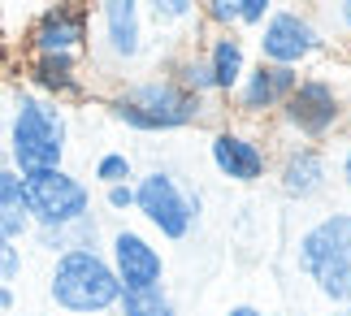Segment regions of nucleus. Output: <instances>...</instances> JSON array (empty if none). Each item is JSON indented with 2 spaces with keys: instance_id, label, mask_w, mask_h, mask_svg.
<instances>
[{
  "instance_id": "f257e3e1",
  "label": "nucleus",
  "mask_w": 351,
  "mask_h": 316,
  "mask_svg": "<svg viewBox=\"0 0 351 316\" xmlns=\"http://www.w3.org/2000/svg\"><path fill=\"white\" fill-rule=\"evenodd\" d=\"M5 156L9 169H61L70 156V113L61 100H48L31 87H13L5 108Z\"/></svg>"
},
{
  "instance_id": "f03ea898",
  "label": "nucleus",
  "mask_w": 351,
  "mask_h": 316,
  "mask_svg": "<svg viewBox=\"0 0 351 316\" xmlns=\"http://www.w3.org/2000/svg\"><path fill=\"white\" fill-rule=\"evenodd\" d=\"M109 117L121 121L126 130L139 134H160V130H186V126H204L213 100H195L182 87H173L169 74H152V78H134L126 82L117 95L104 100Z\"/></svg>"
},
{
  "instance_id": "7ed1b4c3",
  "label": "nucleus",
  "mask_w": 351,
  "mask_h": 316,
  "mask_svg": "<svg viewBox=\"0 0 351 316\" xmlns=\"http://www.w3.org/2000/svg\"><path fill=\"white\" fill-rule=\"evenodd\" d=\"M295 269L334 308H351V208L313 221L295 243Z\"/></svg>"
},
{
  "instance_id": "20e7f679",
  "label": "nucleus",
  "mask_w": 351,
  "mask_h": 316,
  "mask_svg": "<svg viewBox=\"0 0 351 316\" xmlns=\"http://www.w3.org/2000/svg\"><path fill=\"white\" fill-rule=\"evenodd\" d=\"M48 299L70 316H109L121 299V282L104 252H65L52 256Z\"/></svg>"
},
{
  "instance_id": "39448f33",
  "label": "nucleus",
  "mask_w": 351,
  "mask_h": 316,
  "mask_svg": "<svg viewBox=\"0 0 351 316\" xmlns=\"http://www.w3.org/2000/svg\"><path fill=\"white\" fill-rule=\"evenodd\" d=\"M282 121V130L291 134L295 143H321L330 139V134L343 130L347 121V95L334 78L326 74H300L295 82V91L287 95V104L274 113Z\"/></svg>"
},
{
  "instance_id": "423d86ee",
  "label": "nucleus",
  "mask_w": 351,
  "mask_h": 316,
  "mask_svg": "<svg viewBox=\"0 0 351 316\" xmlns=\"http://www.w3.org/2000/svg\"><path fill=\"white\" fill-rule=\"evenodd\" d=\"M199 208H204V195H199V191H186L169 169H147V173L134 178V212H139L160 239L182 243L195 230Z\"/></svg>"
},
{
  "instance_id": "0eeeda50",
  "label": "nucleus",
  "mask_w": 351,
  "mask_h": 316,
  "mask_svg": "<svg viewBox=\"0 0 351 316\" xmlns=\"http://www.w3.org/2000/svg\"><path fill=\"white\" fill-rule=\"evenodd\" d=\"M256 52L269 65H291L300 70L313 57L326 52V31L308 18L304 9H274L269 18L256 26Z\"/></svg>"
},
{
  "instance_id": "6e6552de",
  "label": "nucleus",
  "mask_w": 351,
  "mask_h": 316,
  "mask_svg": "<svg viewBox=\"0 0 351 316\" xmlns=\"http://www.w3.org/2000/svg\"><path fill=\"white\" fill-rule=\"evenodd\" d=\"M22 186H26V208H31L35 226H70L91 212V186L65 165L61 169L22 173Z\"/></svg>"
},
{
  "instance_id": "1a4fd4ad",
  "label": "nucleus",
  "mask_w": 351,
  "mask_h": 316,
  "mask_svg": "<svg viewBox=\"0 0 351 316\" xmlns=\"http://www.w3.org/2000/svg\"><path fill=\"white\" fill-rule=\"evenodd\" d=\"M143 0H96V61L126 65L147 57V26Z\"/></svg>"
},
{
  "instance_id": "9d476101",
  "label": "nucleus",
  "mask_w": 351,
  "mask_h": 316,
  "mask_svg": "<svg viewBox=\"0 0 351 316\" xmlns=\"http://www.w3.org/2000/svg\"><path fill=\"white\" fill-rule=\"evenodd\" d=\"M31 57H87L91 52V5L83 0H57L35 18L26 35Z\"/></svg>"
},
{
  "instance_id": "9b49d317",
  "label": "nucleus",
  "mask_w": 351,
  "mask_h": 316,
  "mask_svg": "<svg viewBox=\"0 0 351 316\" xmlns=\"http://www.w3.org/2000/svg\"><path fill=\"white\" fill-rule=\"evenodd\" d=\"M104 256L117 273L121 291H147V286H165V256L160 247L139 234L130 226H117L109 239H104Z\"/></svg>"
},
{
  "instance_id": "f8f14e48",
  "label": "nucleus",
  "mask_w": 351,
  "mask_h": 316,
  "mask_svg": "<svg viewBox=\"0 0 351 316\" xmlns=\"http://www.w3.org/2000/svg\"><path fill=\"white\" fill-rule=\"evenodd\" d=\"M208 156H213V169L221 178H230L239 186H252L274 169V156L269 147L256 139V134L239 130V126H213L208 134Z\"/></svg>"
},
{
  "instance_id": "ddd939ff",
  "label": "nucleus",
  "mask_w": 351,
  "mask_h": 316,
  "mask_svg": "<svg viewBox=\"0 0 351 316\" xmlns=\"http://www.w3.org/2000/svg\"><path fill=\"white\" fill-rule=\"evenodd\" d=\"M295 82H300V70L256 61V65H247L243 82L234 87L230 104H234V113H243V117H274L278 108L287 104V95L295 91Z\"/></svg>"
},
{
  "instance_id": "4468645a",
  "label": "nucleus",
  "mask_w": 351,
  "mask_h": 316,
  "mask_svg": "<svg viewBox=\"0 0 351 316\" xmlns=\"http://www.w3.org/2000/svg\"><path fill=\"white\" fill-rule=\"evenodd\" d=\"M274 178L282 186V195L287 199H317L321 191L330 186V156L321 152L313 143H291L282 147V156L274 165Z\"/></svg>"
},
{
  "instance_id": "2eb2a0df",
  "label": "nucleus",
  "mask_w": 351,
  "mask_h": 316,
  "mask_svg": "<svg viewBox=\"0 0 351 316\" xmlns=\"http://www.w3.org/2000/svg\"><path fill=\"white\" fill-rule=\"evenodd\" d=\"M204 61H208V74H213V91H217V100H230L234 87L243 82L247 74V39L239 31H213L204 39Z\"/></svg>"
},
{
  "instance_id": "dca6fc26",
  "label": "nucleus",
  "mask_w": 351,
  "mask_h": 316,
  "mask_svg": "<svg viewBox=\"0 0 351 316\" xmlns=\"http://www.w3.org/2000/svg\"><path fill=\"white\" fill-rule=\"evenodd\" d=\"M26 87L48 100L83 95V57H26Z\"/></svg>"
},
{
  "instance_id": "f3484780",
  "label": "nucleus",
  "mask_w": 351,
  "mask_h": 316,
  "mask_svg": "<svg viewBox=\"0 0 351 316\" xmlns=\"http://www.w3.org/2000/svg\"><path fill=\"white\" fill-rule=\"evenodd\" d=\"M31 243L39 247L44 256H65V252H104V230H100V217L87 212L70 226H35L31 230Z\"/></svg>"
},
{
  "instance_id": "a211bd4d",
  "label": "nucleus",
  "mask_w": 351,
  "mask_h": 316,
  "mask_svg": "<svg viewBox=\"0 0 351 316\" xmlns=\"http://www.w3.org/2000/svg\"><path fill=\"white\" fill-rule=\"evenodd\" d=\"M31 208H26V186H22V173L0 165V239L5 243H22L31 239Z\"/></svg>"
},
{
  "instance_id": "6ab92c4d",
  "label": "nucleus",
  "mask_w": 351,
  "mask_h": 316,
  "mask_svg": "<svg viewBox=\"0 0 351 316\" xmlns=\"http://www.w3.org/2000/svg\"><path fill=\"white\" fill-rule=\"evenodd\" d=\"M169 82H173V87H182L186 95H195V100H217L208 61H204V52H199V48H182L178 57L169 61Z\"/></svg>"
},
{
  "instance_id": "aec40b11",
  "label": "nucleus",
  "mask_w": 351,
  "mask_h": 316,
  "mask_svg": "<svg viewBox=\"0 0 351 316\" xmlns=\"http://www.w3.org/2000/svg\"><path fill=\"white\" fill-rule=\"evenodd\" d=\"M143 18H152L156 31H191L199 22L195 0H143Z\"/></svg>"
},
{
  "instance_id": "412c9836",
  "label": "nucleus",
  "mask_w": 351,
  "mask_h": 316,
  "mask_svg": "<svg viewBox=\"0 0 351 316\" xmlns=\"http://www.w3.org/2000/svg\"><path fill=\"white\" fill-rule=\"evenodd\" d=\"M117 316H178L173 299L165 286H147V291H121L117 299Z\"/></svg>"
},
{
  "instance_id": "4be33fe9",
  "label": "nucleus",
  "mask_w": 351,
  "mask_h": 316,
  "mask_svg": "<svg viewBox=\"0 0 351 316\" xmlns=\"http://www.w3.org/2000/svg\"><path fill=\"white\" fill-rule=\"evenodd\" d=\"M91 178H96L100 186H117V182H134L139 173H134V160H130L126 152H100Z\"/></svg>"
},
{
  "instance_id": "5701e85b",
  "label": "nucleus",
  "mask_w": 351,
  "mask_h": 316,
  "mask_svg": "<svg viewBox=\"0 0 351 316\" xmlns=\"http://www.w3.org/2000/svg\"><path fill=\"white\" fill-rule=\"evenodd\" d=\"M199 26L208 31H239V0H195Z\"/></svg>"
},
{
  "instance_id": "b1692460",
  "label": "nucleus",
  "mask_w": 351,
  "mask_h": 316,
  "mask_svg": "<svg viewBox=\"0 0 351 316\" xmlns=\"http://www.w3.org/2000/svg\"><path fill=\"white\" fill-rule=\"evenodd\" d=\"M22 278V243L0 239V286H13Z\"/></svg>"
},
{
  "instance_id": "393cba45",
  "label": "nucleus",
  "mask_w": 351,
  "mask_h": 316,
  "mask_svg": "<svg viewBox=\"0 0 351 316\" xmlns=\"http://www.w3.org/2000/svg\"><path fill=\"white\" fill-rule=\"evenodd\" d=\"M274 9H278V0H239V26L243 31H256Z\"/></svg>"
},
{
  "instance_id": "a878e982",
  "label": "nucleus",
  "mask_w": 351,
  "mask_h": 316,
  "mask_svg": "<svg viewBox=\"0 0 351 316\" xmlns=\"http://www.w3.org/2000/svg\"><path fill=\"white\" fill-rule=\"evenodd\" d=\"M104 204L113 212H134V182H117V186H104Z\"/></svg>"
},
{
  "instance_id": "bb28decb",
  "label": "nucleus",
  "mask_w": 351,
  "mask_h": 316,
  "mask_svg": "<svg viewBox=\"0 0 351 316\" xmlns=\"http://www.w3.org/2000/svg\"><path fill=\"white\" fill-rule=\"evenodd\" d=\"M330 9L339 13V26H343V35L351 39V0H330Z\"/></svg>"
},
{
  "instance_id": "cd10ccee",
  "label": "nucleus",
  "mask_w": 351,
  "mask_h": 316,
  "mask_svg": "<svg viewBox=\"0 0 351 316\" xmlns=\"http://www.w3.org/2000/svg\"><path fill=\"white\" fill-rule=\"evenodd\" d=\"M226 316H278V312H265L256 304H234V308H226Z\"/></svg>"
},
{
  "instance_id": "c85d7f7f",
  "label": "nucleus",
  "mask_w": 351,
  "mask_h": 316,
  "mask_svg": "<svg viewBox=\"0 0 351 316\" xmlns=\"http://www.w3.org/2000/svg\"><path fill=\"white\" fill-rule=\"evenodd\" d=\"M18 304V295H13V286H0V312H13Z\"/></svg>"
},
{
  "instance_id": "c756f323",
  "label": "nucleus",
  "mask_w": 351,
  "mask_h": 316,
  "mask_svg": "<svg viewBox=\"0 0 351 316\" xmlns=\"http://www.w3.org/2000/svg\"><path fill=\"white\" fill-rule=\"evenodd\" d=\"M343 182H347V186H351V143H347V147H343Z\"/></svg>"
},
{
  "instance_id": "7c9ffc66",
  "label": "nucleus",
  "mask_w": 351,
  "mask_h": 316,
  "mask_svg": "<svg viewBox=\"0 0 351 316\" xmlns=\"http://www.w3.org/2000/svg\"><path fill=\"white\" fill-rule=\"evenodd\" d=\"M0 147H5V104H0Z\"/></svg>"
},
{
  "instance_id": "2f4dec72",
  "label": "nucleus",
  "mask_w": 351,
  "mask_h": 316,
  "mask_svg": "<svg viewBox=\"0 0 351 316\" xmlns=\"http://www.w3.org/2000/svg\"><path fill=\"white\" fill-rule=\"evenodd\" d=\"M330 316H351V308H334V312H330Z\"/></svg>"
},
{
  "instance_id": "473e14b6",
  "label": "nucleus",
  "mask_w": 351,
  "mask_h": 316,
  "mask_svg": "<svg viewBox=\"0 0 351 316\" xmlns=\"http://www.w3.org/2000/svg\"><path fill=\"white\" fill-rule=\"evenodd\" d=\"M0 104H5V87H0Z\"/></svg>"
}]
</instances>
